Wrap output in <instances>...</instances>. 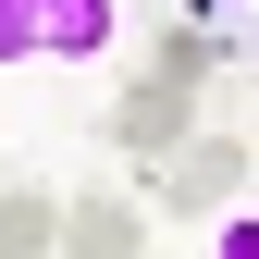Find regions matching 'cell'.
Listing matches in <instances>:
<instances>
[{
    "mask_svg": "<svg viewBox=\"0 0 259 259\" xmlns=\"http://www.w3.org/2000/svg\"><path fill=\"white\" fill-rule=\"evenodd\" d=\"M235 185H247V148H235V136H185L173 160H160V210L235 222Z\"/></svg>",
    "mask_w": 259,
    "mask_h": 259,
    "instance_id": "3957f363",
    "label": "cell"
},
{
    "mask_svg": "<svg viewBox=\"0 0 259 259\" xmlns=\"http://www.w3.org/2000/svg\"><path fill=\"white\" fill-rule=\"evenodd\" d=\"M198 74H210V37H160V50H148V74L111 99V148L173 160L185 136H198Z\"/></svg>",
    "mask_w": 259,
    "mask_h": 259,
    "instance_id": "6da1fadb",
    "label": "cell"
},
{
    "mask_svg": "<svg viewBox=\"0 0 259 259\" xmlns=\"http://www.w3.org/2000/svg\"><path fill=\"white\" fill-rule=\"evenodd\" d=\"M62 259H148L136 198H62Z\"/></svg>",
    "mask_w": 259,
    "mask_h": 259,
    "instance_id": "277c9868",
    "label": "cell"
},
{
    "mask_svg": "<svg viewBox=\"0 0 259 259\" xmlns=\"http://www.w3.org/2000/svg\"><path fill=\"white\" fill-rule=\"evenodd\" d=\"M0 259H62V198L50 185H13L0 198Z\"/></svg>",
    "mask_w": 259,
    "mask_h": 259,
    "instance_id": "5b68a950",
    "label": "cell"
},
{
    "mask_svg": "<svg viewBox=\"0 0 259 259\" xmlns=\"http://www.w3.org/2000/svg\"><path fill=\"white\" fill-rule=\"evenodd\" d=\"M111 0H0V74L13 62H99L111 50Z\"/></svg>",
    "mask_w": 259,
    "mask_h": 259,
    "instance_id": "7a4b0ae2",
    "label": "cell"
},
{
    "mask_svg": "<svg viewBox=\"0 0 259 259\" xmlns=\"http://www.w3.org/2000/svg\"><path fill=\"white\" fill-rule=\"evenodd\" d=\"M222 259H259V210H235V222H222Z\"/></svg>",
    "mask_w": 259,
    "mask_h": 259,
    "instance_id": "8992f818",
    "label": "cell"
}]
</instances>
